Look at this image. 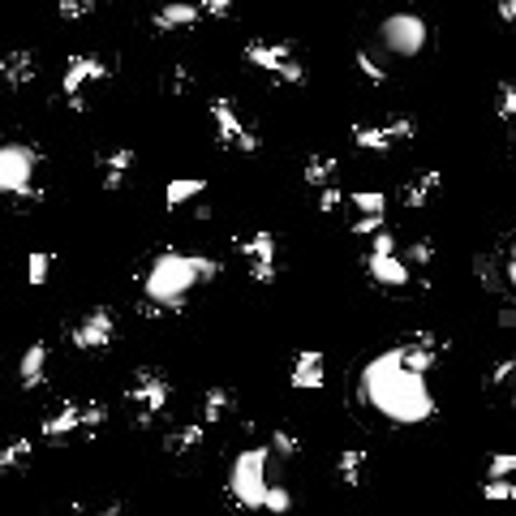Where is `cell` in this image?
<instances>
[{
    "label": "cell",
    "mask_w": 516,
    "mask_h": 516,
    "mask_svg": "<svg viewBox=\"0 0 516 516\" xmlns=\"http://www.w3.org/2000/svg\"><path fill=\"white\" fill-rule=\"evenodd\" d=\"M362 400L396 426H418L435 418V392L426 383V370L409 366L400 344L362 366Z\"/></svg>",
    "instance_id": "1"
},
{
    "label": "cell",
    "mask_w": 516,
    "mask_h": 516,
    "mask_svg": "<svg viewBox=\"0 0 516 516\" xmlns=\"http://www.w3.org/2000/svg\"><path fill=\"white\" fill-rule=\"evenodd\" d=\"M224 271L220 258L211 254H185V250H160L142 271V314L181 310L194 297L198 284H211Z\"/></svg>",
    "instance_id": "2"
},
{
    "label": "cell",
    "mask_w": 516,
    "mask_h": 516,
    "mask_svg": "<svg viewBox=\"0 0 516 516\" xmlns=\"http://www.w3.org/2000/svg\"><path fill=\"white\" fill-rule=\"evenodd\" d=\"M43 151L31 142H0V198L13 203H39L43 185H39Z\"/></svg>",
    "instance_id": "3"
},
{
    "label": "cell",
    "mask_w": 516,
    "mask_h": 516,
    "mask_svg": "<svg viewBox=\"0 0 516 516\" xmlns=\"http://www.w3.org/2000/svg\"><path fill=\"white\" fill-rule=\"evenodd\" d=\"M267 465H271V448H241L233 456V469H228V495H233L237 508H246V512L267 508V491L276 486L267 478Z\"/></svg>",
    "instance_id": "4"
},
{
    "label": "cell",
    "mask_w": 516,
    "mask_h": 516,
    "mask_svg": "<svg viewBox=\"0 0 516 516\" xmlns=\"http://www.w3.org/2000/svg\"><path fill=\"white\" fill-rule=\"evenodd\" d=\"M108 422V405L104 400H65L61 409H52L39 422L43 439H95Z\"/></svg>",
    "instance_id": "5"
},
{
    "label": "cell",
    "mask_w": 516,
    "mask_h": 516,
    "mask_svg": "<svg viewBox=\"0 0 516 516\" xmlns=\"http://www.w3.org/2000/svg\"><path fill=\"white\" fill-rule=\"evenodd\" d=\"M125 400H129V409H134V426L160 422L172 405V379L160 366H138L125 383Z\"/></svg>",
    "instance_id": "6"
},
{
    "label": "cell",
    "mask_w": 516,
    "mask_h": 516,
    "mask_svg": "<svg viewBox=\"0 0 516 516\" xmlns=\"http://www.w3.org/2000/svg\"><path fill=\"white\" fill-rule=\"evenodd\" d=\"M112 78V65L95 52H74L65 61V74H61V95H65V108L69 112H86L91 108V95L99 91Z\"/></svg>",
    "instance_id": "7"
},
{
    "label": "cell",
    "mask_w": 516,
    "mask_h": 516,
    "mask_svg": "<svg viewBox=\"0 0 516 516\" xmlns=\"http://www.w3.org/2000/svg\"><path fill=\"white\" fill-rule=\"evenodd\" d=\"M366 276H370V284H379V289H409V284H413V267L405 263V254L396 250V233H392V228H379V233L370 237Z\"/></svg>",
    "instance_id": "8"
},
{
    "label": "cell",
    "mask_w": 516,
    "mask_h": 516,
    "mask_svg": "<svg viewBox=\"0 0 516 516\" xmlns=\"http://www.w3.org/2000/svg\"><path fill=\"white\" fill-rule=\"evenodd\" d=\"M207 117H211V129H215V142H220L224 151H237V155H254L263 147V138L254 134V125L241 117V108L233 99H211L207 104Z\"/></svg>",
    "instance_id": "9"
},
{
    "label": "cell",
    "mask_w": 516,
    "mask_h": 516,
    "mask_svg": "<svg viewBox=\"0 0 516 516\" xmlns=\"http://www.w3.org/2000/svg\"><path fill=\"white\" fill-rule=\"evenodd\" d=\"M379 39H383V48L392 56L413 61V56H422L430 48V26H426L422 13L400 9V13H387V18L379 22Z\"/></svg>",
    "instance_id": "10"
},
{
    "label": "cell",
    "mask_w": 516,
    "mask_h": 516,
    "mask_svg": "<svg viewBox=\"0 0 516 516\" xmlns=\"http://www.w3.org/2000/svg\"><path fill=\"white\" fill-rule=\"evenodd\" d=\"M246 61L254 69H263L267 78H276L280 86H301L306 82V69H301L293 43H284V39H250L246 43Z\"/></svg>",
    "instance_id": "11"
},
{
    "label": "cell",
    "mask_w": 516,
    "mask_h": 516,
    "mask_svg": "<svg viewBox=\"0 0 516 516\" xmlns=\"http://www.w3.org/2000/svg\"><path fill=\"white\" fill-rule=\"evenodd\" d=\"M65 336L78 353H104V349H112V340H117V310L112 306L82 310L78 319L65 327Z\"/></svg>",
    "instance_id": "12"
},
{
    "label": "cell",
    "mask_w": 516,
    "mask_h": 516,
    "mask_svg": "<svg viewBox=\"0 0 516 516\" xmlns=\"http://www.w3.org/2000/svg\"><path fill=\"white\" fill-rule=\"evenodd\" d=\"M237 254H241V263L250 267L254 284H276V276H280V237L276 233L258 228L250 237H237Z\"/></svg>",
    "instance_id": "13"
},
{
    "label": "cell",
    "mask_w": 516,
    "mask_h": 516,
    "mask_svg": "<svg viewBox=\"0 0 516 516\" xmlns=\"http://www.w3.org/2000/svg\"><path fill=\"white\" fill-rule=\"evenodd\" d=\"M353 147L357 151H392L400 147V142H409L413 134H418V121L413 117H387L379 125H353Z\"/></svg>",
    "instance_id": "14"
},
{
    "label": "cell",
    "mask_w": 516,
    "mask_h": 516,
    "mask_svg": "<svg viewBox=\"0 0 516 516\" xmlns=\"http://www.w3.org/2000/svg\"><path fill=\"white\" fill-rule=\"evenodd\" d=\"M138 168V151L134 147H104V151H95V172H99V185H104L108 194H117L125 190V181H129V172Z\"/></svg>",
    "instance_id": "15"
},
{
    "label": "cell",
    "mask_w": 516,
    "mask_h": 516,
    "mask_svg": "<svg viewBox=\"0 0 516 516\" xmlns=\"http://www.w3.org/2000/svg\"><path fill=\"white\" fill-rule=\"evenodd\" d=\"M203 18L207 13L198 0H164V5L151 13V26H155V35H177V31H194Z\"/></svg>",
    "instance_id": "16"
},
{
    "label": "cell",
    "mask_w": 516,
    "mask_h": 516,
    "mask_svg": "<svg viewBox=\"0 0 516 516\" xmlns=\"http://www.w3.org/2000/svg\"><path fill=\"white\" fill-rule=\"evenodd\" d=\"M396 344H400V353H405V362L426 370V375L439 366V357L448 353V340H443L439 332H409L405 340H396Z\"/></svg>",
    "instance_id": "17"
},
{
    "label": "cell",
    "mask_w": 516,
    "mask_h": 516,
    "mask_svg": "<svg viewBox=\"0 0 516 516\" xmlns=\"http://www.w3.org/2000/svg\"><path fill=\"white\" fill-rule=\"evenodd\" d=\"M293 392H319V387L327 383V353L323 349H301L293 357Z\"/></svg>",
    "instance_id": "18"
},
{
    "label": "cell",
    "mask_w": 516,
    "mask_h": 516,
    "mask_svg": "<svg viewBox=\"0 0 516 516\" xmlns=\"http://www.w3.org/2000/svg\"><path fill=\"white\" fill-rule=\"evenodd\" d=\"M48 366H52V349H48V344H43V340L26 344V353L18 362V387H22V392H35V387L48 383Z\"/></svg>",
    "instance_id": "19"
},
{
    "label": "cell",
    "mask_w": 516,
    "mask_h": 516,
    "mask_svg": "<svg viewBox=\"0 0 516 516\" xmlns=\"http://www.w3.org/2000/svg\"><path fill=\"white\" fill-rule=\"evenodd\" d=\"M439 190H443V172L422 168V172H413V177L400 185V207L422 211V207H430V198H435Z\"/></svg>",
    "instance_id": "20"
},
{
    "label": "cell",
    "mask_w": 516,
    "mask_h": 516,
    "mask_svg": "<svg viewBox=\"0 0 516 516\" xmlns=\"http://www.w3.org/2000/svg\"><path fill=\"white\" fill-rule=\"evenodd\" d=\"M233 409H237V392L228 383H215V387H207V392H203V400H198V422L220 426Z\"/></svg>",
    "instance_id": "21"
},
{
    "label": "cell",
    "mask_w": 516,
    "mask_h": 516,
    "mask_svg": "<svg viewBox=\"0 0 516 516\" xmlns=\"http://www.w3.org/2000/svg\"><path fill=\"white\" fill-rule=\"evenodd\" d=\"M207 443V422H181V426H172L168 435H164V452L168 456H190L194 448H203Z\"/></svg>",
    "instance_id": "22"
},
{
    "label": "cell",
    "mask_w": 516,
    "mask_h": 516,
    "mask_svg": "<svg viewBox=\"0 0 516 516\" xmlns=\"http://www.w3.org/2000/svg\"><path fill=\"white\" fill-rule=\"evenodd\" d=\"M39 78V61H35V52H5V91H22L26 82H35Z\"/></svg>",
    "instance_id": "23"
},
{
    "label": "cell",
    "mask_w": 516,
    "mask_h": 516,
    "mask_svg": "<svg viewBox=\"0 0 516 516\" xmlns=\"http://www.w3.org/2000/svg\"><path fill=\"white\" fill-rule=\"evenodd\" d=\"M366 465H370V452L366 448H344L340 456H336V482L340 486H362L366 482Z\"/></svg>",
    "instance_id": "24"
},
{
    "label": "cell",
    "mask_w": 516,
    "mask_h": 516,
    "mask_svg": "<svg viewBox=\"0 0 516 516\" xmlns=\"http://www.w3.org/2000/svg\"><path fill=\"white\" fill-rule=\"evenodd\" d=\"M203 194H207V181H203V177H172V181L164 185V203H168V211L190 207L194 198H203Z\"/></svg>",
    "instance_id": "25"
},
{
    "label": "cell",
    "mask_w": 516,
    "mask_h": 516,
    "mask_svg": "<svg viewBox=\"0 0 516 516\" xmlns=\"http://www.w3.org/2000/svg\"><path fill=\"white\" fill-rule=\"evenodd\" d=\"M301 177H306L310 190H327V185H336V177H340V160L336 155H310Z\"/></svg>",
    "instance_id": "26"
},
{
    "label": "cell",
    "mask_w": 516,
    "mask_h": 516,
    "mask_svg": "<svg viewBox=\"0 0 516 516\" xmlns=\"http://www.w3.org/2000/svg\"><path fill=\"white\" fill-rule=\"evenodd\" d=\"M31 461H35V439L31 435H18L0 448V473H22Z\"/></svg>",
    "instance_id": "27"
},
{
    "label": "cell",
    "mask_w": 516,
    "mask_h": 516,
    "mask_svg": "<svg viewBox=\"0 0 516 516\" xmlns=\"http://www.w3.org/2000/svg\"><path fill=\"white\" fill-rule=\"evenodd\" d=\"M52 267H56L52 250H31V258H26V284H31V289H43V284L52 280Z\"/></svg>",
    "instance_id": "28"
},
{
    "label": "cell",
    "mask_w": 516,
    "mask_h": 516,
    "mask_svg": "<svg viewBox=\"0 0 516 516\" xmlns=\"http://www.w3.org/2000/svg\"><path fill=\"white\" fill-rule=\"evenodd\" d=\"M473 276H478V284H482L486 293L504 289V280H499V276H504V267H499L495 254H478V258H473Z\"/></svg>",
    "instance_id": "29"
},
{
    "label": "cell",
    "mask_w": 516,
    "mask_h": 516,
    "mask_svg": "<svg viewBox=\"0 0 516 516\" xmlns=\"http://www.w3.org/2000/svg\"><path fill=\"white\" fill-rule=\"evenodd\" d=\"M267 448H271V456H280V461H293V456H301V435L289 426H276L267 439Z\"/></svg>",
    "instance_id": "30"
},
{
    "label": "cell",
    "mask_w": 516,
    "mask_h": 516,
    "mask_svg": "<svg viewBox=\"0 0 516 516\" xmlns=\"http://www.w3.org/2000/svg\"><path fill=\"white\" fill-rule=\"evenodd\" d=\"M190 91H194V69H190V65H168V74H164V95L181 99V95H190Z\"/></svg>",
    "instance_id": "31"
},
{
    "label": "cell",
    "mask_w": 516,
    "mask_h": 516,
    "mask_svg": "<svg viewBox=\"0 0 516 516\" xmlns=\"http://www.w3.org/2000/svg\"><path fill=\"white\" fill-rule=\"evenodd\" d=\"M435 241H430V237H418V241H409V246H405V263L413 267V271H426L430 263H435Z\"/></svg>",
    "instance_id": "32"
},
{
    "label": "cell",
    "mask_w": 516,
    "mask_h": 516,
    "mask_svg": "<svg viewBox=\"0 0 516 516\" xmlns=\"http://www.w3.org/2000/svg\"><path fill=\"white\" fill-rule=\"evenodd\" d=\"M516 379V357H499V362H491V370L482 375V387L486 392H495V387H504Z\"/></svg>",
    "instance_id": "33"
},
{
    "label": "cell",
    "mask_w": 516,
    "mask_h": 516,
    "mask_svg": "<svg viewBox=\"0 0 516 516\" xmlns=\"http://www.w3.org/2000/svg\"><path fill=\"white\" fill-rule=\"evenodd\" d=\"M482 499L508 504V499H516V478H482Z\"/></svg>",
    "instance_id": "34"
},
{
    "label": "cell",
    "mask_w": 516,
    "mask_h": 516,
    "mask_svg": "<svg viewBox=\"0 0 516 516\" xmlns=\"http://www.w3.org/2000/svg\"><path fill=\"white\" fill-rule=\"evenodd\" d=\"M495 112H499V121L516 125V82H499V91H495Z\"/></svg>",
    "instance_id": "35"
},
{
    "label": "cell",
    "mask_w": 516,
    "mask_h": 516,
    "mask_svg": "<svg viewBox=\"0 0 516 516\" xmlns=\"http://www.w3.org/2000/svg\"><path fill=\"white\" fill-rule=\"evenodd\" d=\"M353 65L362 69V78H366V82H375V86H383V82H387V69H383L366 48H357V52H353Z\"/></svg>",
    "instance_id": "36"
},
{
    "label": "cell",
    "mask_w": 516,
    "mask_h": 516,
    "mask_svg": "<svg viewBox=\"0 0 516 516\" xmlns=\"http://www.w3.org/2000/svg\"><path fill=\"white\" fill-rule=\"evenodd\" d=\"M349 207H357V215L366 211H387V198L379 190H349Z\"/></svg>",
    "instance_id": "37"
},
{
    "label": "cell",
    "mask_w": 516,
    "mask_h": 516,
    "mask_svg": "<svg viewBox=\"0 0 516 516\" xmlns=\"http://www.w3.org/2000/svg\"><path fill=\"white\" fill-rule=\"evenodd\" d=\"M379 228H387V211H366V215H357V220H353L349 233L353 237H375Z\"/></svg>",
    "instance_id": "38"
},
{
    "label": "cell",
    "mask_w": 516,
    "mask_h": 516,
    "mask_svg": "<svg viewBox=\"0 0 516 516\" xmlns=\"http://www.w3.org/2000/svg\"><path fill=\"white\" fill-rule=\"evenodd\" d=\"M95 5H99V0H61L56 13H61L65 22H82V18H91V13H95Z\"/></svg>",
    "instance_id": "39"
},
{
    "label": "cell",
    "mask_w": 516,
    "mask_h": 516,
    "mask_svg": "<svg viewBox=\"0 0 516 516\" xmlns=\"http://www.w3.org/2000/svg\"><path fill=\"white\" fill-rule=\"evenodd\" d=\"M486 478H516V452H495L486 461Z\"/></svg>",
    "instance_id": "40"
},
{
    "label": "cell",
    "mask_w": 516,
    "mask_h": 516,
    "mask_svg": "<svg viewBox=\"0 0 516 516\" xmlns=\"http://www.w3.org/2000/svg\"><path fill=\"white\" fill-rule=\"evenodd\" d=\"M344 203H349V190H340V185H327V190L319 194V211L323 215H336Z\"/></svg>",
    "instance_id": "41"
},
{
    "label": "cell",
    "mask_w": 516,
    "mask_h": 516,
    "mask_svg": "<svg viewBox=\"0 0 516 516\" xmlns=\"http://www.w3.org/2000/svg\"><path fill=\"white\" fill-rule=\"evenodd\" d=\"M293 508V495L289 491H284V486L276 482V486H271V491H267V508L263 512H289Z\"/></svg>",
    "instance_id": "42"
},
{
    "label": "cell",
    "mask_w": 516,
    "mask_h": 516,
    "mask_svg": "<svg viewBox=\"0 0 516 516\" xmlns=\"http://www.w3.org/2000/svg\"><path fill=\"white\" fill-rule=\"evenodd\" d=\"M198 5H203V13H207V18H228L237 0H198Z\"/></svg>",
    "instance_id": "43"
},
{
    "label": "cell",
    "mask_w": 516,
    "mask_h": 516,
    "mask_svg": "<svg viewBox=\"0 0 516 516\" xmlns=\"http://www.w3.org/2000/svg\"><path fill=\"white\" fill-rule=\"evenodd\" d=\"M504 280L516 289V237H512V246H508V263H504Z\"/></svg>",
    "instance_id": "44"
},
{
    "label": "cell",
    "mask_w": 516,
    "mask_h": 516,
    "mask_svg": "<svg viewBox=\"0 0 516 516\" xmlns=\"http://www.w3.org/2000/svg\"><path fill=\"white\" fill-rule=\"evenodd\" d=\"M499 18L508 26H516V0H499Z\"/></svg>",
    "instance_id": "45"
},
{
    "label": "cell",
    "mask_w": 516,
    "mask_h": 516,
    "mask_svg": "<svg viewBox=\"0 0 516 516\" xmlns=\"http://www.w3.org/2000/svg\"><path fill=\"white\" fill-rule=\"evenodd\" d=\"M499 327H516V306H504V310H499Z\"/></svg>",
    "instance_id": "46"
},
{
    "label": "cell",
    "mask_w": 516,
    "mask_h": 516,
    "mask_svg": "<svg viewBox=\"0 0 516 516\" xmlns=\"http://www.w3.org/2000/svg\"><path fill=\"white\" fill-rule=\"evenodd\" d=\"M0 91H5V52H0Z\"/></svg>",
    "instance_id": "47"
},
{
    "label": "cell",
    "mask_w": 516,
    "mask_h": 516,
    "mask_svg": "<svg viewBox=\"0 0 516 516\" xmlns=\"http://www.w3.org/2000/svg\"><path fill=\"white\" fill-rule=\"evenodd\" d=\"M512 409H516V392H512Z\"/></svg>",
    "instance_id": "48"
}]
</instances>
